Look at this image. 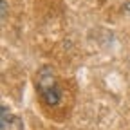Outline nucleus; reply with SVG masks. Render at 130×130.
Wrapping results in <instances>:
<instances>
[{
    "mask_svg": "<svg viewBox=\"0 0 130 130\" xmlns=\"http://www.w3.org/2000/svg\"><path fill=\"white\" fill-rule=\"evenodd\" d=\"M36 85H38V90L43 98V101L49 105V107H56L61 100V89L56 81V76H54V71L51 65H43V67L38 71L36 74Z\"/></svg>",
    "mask_w": 130,
    "mask_h": 130,
    "instance_id": "obj_1",
    "label": "nucleus"
},
{
    "mask_svg": "<svg viewBox=\"0 0 130 130\" xmlns=\"http://www.w3.org/2000/svg\"><path fill=\"white\" fill-rule=\"evenodd\" d=\"M11 114L7 110V107H2V130H7V126H11Z\"/></svg>",
    "mask_w": 130,
    "mask_h": 130,
    "instance_id": "obj_2",
    "label": "nucleus"
},
{
    "mask_svg": "<svg viewBox=\"0 0 130 130\" xmlns=\"http://www.w3.org/2000/svg\"><path fill=\"white\" fill-rule=\"evenodd\" d=\"M6 7H7L6 0H2V16H6Z\"/></svg>",
    "mask_w": 130,
    "mask_h": 130,
    "instance_id": "obj_3",
    "label": "nucleus"
}]
</instances>
